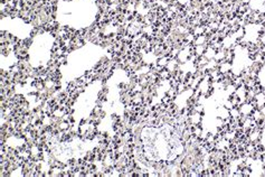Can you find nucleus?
Instances as JSON below:
<instances>
[{"instance_id":"f257e3e1","label":"nucleus","mask_w":265,"mask_h":177,"mask_svg":"<svg viewBox=\"0 0 265 177\" xmlns=\"http://www.w3.org/2000/svg\"><path fill=\"white\" fill-rule=\"evenodd\" d=\"M168 62H169V58H168L167 56H162V57H159V58H157V61H155V64H158V65H160V66H163V67H166V66H167V64H168Z\"/></svg>"},{"instance_id":"f03ea898","label":"nucleus","mask_w":265,"mask_h":177,"mask_svg":"<svg viewBox=\"0 0 265 177\" xmlns=\"http://www.w3.org/2000/svg\"><path fill=\"white\" fill-rule=\"evenodd\" d=\"M70 127H71V123H70L68 121H63V120H62L61 123H59V129H61L62 131H67V130H70Z\"/></svg>"}]
</instances>
